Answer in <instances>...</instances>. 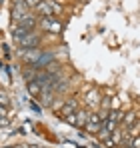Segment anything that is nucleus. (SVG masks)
Instances as JSON below:
<instances>
[{
  "label": "nucleus",
  "instance_id": "nucleus-1",
  "mask_svg": "<svg viewBox=\"0 0 140 148\" xmlns=\"http://www.w3.org/2000/svg\"><path fill=\"white\" fill-rule=\"evenodd\" d=\"M38 36L34 34V32H26L24 36H20V38H16V42H18V46L24 50H30V48H36L38 46Z\"/></svg>",
  "mask_w": 140,
  "mask_h": 148
},
{
  "label": "nucleus",
  "instance_id": "nucleus-2",
  "mask_svg": "<svg viewBox=\"0 0 140 148\" xmlns=\"http://www.w3.org/2000/svg\"><path fill=\"white\" fill-rule=\"evenodd\" d=\"M106 120V114H88V122H86V130L88 132H96L98 134V130H100V126L102 122Z\"/></svg>",
  "mask_w": 140,
  "mask_h": 148
},
{
  "label": "nucleus",
  "instance_id": "nucleus-3",
  "mask_svg": "<svg viewBox=\"0 0 140 148\" xmlns=\"http://www.w3.org/2000/svg\"><path fill=\"white\" fill-rule=\"evenodd\" d=\"M42 28L48 30V32H54V34H58L60 30H62V24H60V20H56L54 16H46V18H42Z\"/></svg>",
  "mask_w": 140,
  "mask_h": 148
},
{
  "label": "nucleus",
  "instance_id": "nucleus-4",
  "mask_svg": "<svg viewBox=\"0 0 140 148\" xmlns=\"http://www.w3.org/2000/svg\"><path fill=\"white\" fill-rule=\"evenodd\" d=\"M38 8V12L46 18V16H54V12H60V6L56 4V2H42V4H38L36 6Z\"/></svg>",
  "mask_w": 140,
  "mask_h": 148
},
{
  "label": "nucleus",
  "instance_id": "nucleus-5",
  "mask_svg": "<svg viewBox=\"0 0 140 148\" xmlns=\"http://www.w3.org/2000/svg\"><path fill=\"white\" fill-rule=\"evenodd\" d=\"M42 54H44V52H40V50H36V48H30V50H24L22 52V58L28 64H34V66H36V64L40 62Z\"/></svg>",
  "mask_w": 140,
  "mask_h": 148
},
{
  "label": "nucleus",
  "instance_id": "nucleus-6",
  "mask_svg": "<svg viewBox=\"0 0 140 148\" xmlns=\"http://www.w3.org/2000/svg\"><path fill=\"white\" fill-rule=\"evenodd\" d=\"M76 108H78V100L72 98V100H66L58 112H60V116H62V118H66V116H70V114H74V112H76Z\"/></svg>",
  "mask_w": 140,
  "mask_h": 148
},
{
  "label": "nucleus",
  "instance_id": "nucleus-7",
  "mask_svg": "<svg viewBox=\"0 0 140 148\" xmlns=\"http://www.w3.org/2000/svg\"><path fill=\"white\" fill-rule=\"evenodd\" d=\"M42 90H44V88H42L36 80H30V82H28V92H30L34 98H38V96L42 94Z\"/></svg>",
  "mask_w": 140,
  "mask_h": 148
},
{
  "label": "nucleus",
  "instance_id": "nucleus-8",
  "mask_svg": "<svg viewBox=\"0 0 140 148\" xmlns=\"http://www.w3.org/2000/svg\"><path fill=\"white\" fill-rule=\"evenodd\" d=\"M86 104L88 106H98L100 104V94H98V90H90L88 94H86Z\"/></svg>",
  "mask_w": 140,
  "mask_h": 148
},
{
  "label": "nucleus",
  "instance_id": "nucleus-9",
  "mask_svg": "<svg viewBox=\"0 0 140 148\" xmlns=\"http://www.w3.org/2000/svg\"><path fill=\"white\" fill-rule=\"evenodd\" d=\"M76 114V126H86V122H88V112H84V110H78V112H74Z\"/></svg>",
  "mask_w": 140,
  "mask_h": 148
},
{
  "label": "nucleus",
  "instance_id": "nucleus-10",
  "mask_svg": "<svg viewBox=\"0 0 140 148\" xmlns=\"http://www.w3.org/2000/svg\"><path fill=\"white\" fill-rule=\"evenodd\" d=\"M136 122H138V118H136V114H134V112H128V114H124V118H122V124H124L126 128L134 126Z\"/></svg>",
  "mask_w": 140,
  "mask_h": 148
},
{
  "label": "nucleus",
  "instance_id": "nucleus-11",
  "mask_svg": "<svg viewBox=\"0 0 140 148\" xmlns=\"http://www.w3.org/2000/svg\"><path fill=\"white\" fill-rule=\"evenodd\" d=\"M100 128H104V130H108L110 134L114 132V130H118V122H114V120H110V118H106L104 122H102V126Z\"/></svg>",
  "mask_w": 140,
  "mask_h": 148
},
{
  "label": "nucleus",
  "instance_id": "nucleus-12",
  "mask_svg": "<svg viewBox=\"0 0 140 148\" xmlns=\"http://www.w3.org/2000/svg\"><path fill=\"white\" fill-rule=\"evenodd\" d=\"M106 118H110V120H114V122H122L124 114H122V110H110V112L106 114Z\"/></svg>",
  "mask_w": 140,
  "mask_h": 148
},
{
  "label": "nucleus",
  "instance_id": "nucleus-13",
  "mask_svg": "<svg viewBox=\"0 0 140 148\" xmlns=\"http://www.w3.org/2000/svg\"><path fill=\"white\" fill-rule=\"evenodd\" d=\"M24 10H26L24 4H16V6L12 8V18H14V20H20V16L24 14Z\"/></svg>",
  "mask_w": 140,
  "mask_h": 148
},
{
  "label": "nucleus",
  "instance_id": "nucleus-14",
  "mask_svg": "<svg viewBox=\"0 0 140 148\" xmlns=\"http://www.w3.org/2000/svg\"><path fill=\"white\" fill-rule=\"evenodd\" d=\"M126 148H140V136H134V138L126 144Z\"/></svg>",
  "mask_w": 140,
  "mask_h": 148
},
{
  "label": "nucleus",
  "instance_id": "nucleus-15",
  "mask_svg": "<svg viewBox=\"0 0 140 148\" xmlns=\"http://www.w3.org/2000/svg\"><path fill=\"white\" fill-rule=\"evenodd\" d=\"M0 106H4V108L8 106V96H6L4 92H0Z\"/></svg>",
  "mask_w": 140,
  "mask_h": 148
},
{
  "label": "nucleus",
  "instance_id": "nucleus-16",
  "mask_svg": "<svg viewBox=\"0 0 140 148\" xmlns=\"http://www.w3.org/2000/svg\"><path fill=\"white\" fill-rule=\"evenodd\" d=\"M66 122H70V124H76V114H70V116H66L64 118Z\"/></svg>",
  "mask_w": 140,
  "mask_h": 148
},
{
  "label": "nucleus",
  "instance_id": "nucleus-17",
  "mask_svg": "<svg viewBox=\"0 0 140 148\" xmlns=\"http://www.w3.org/2000/svg\"><path fill=\"white\" fill-rule=\"evenodd\" d=\"M2 126H8V118H6V116H0V128H2Z\"/></svg>",
  "mask_w": 140,
  "mask_h": 148
},
{
  "label": "nucleus",
  "instance_id": "nucleus-18",
  "mask_svg": "<svg viewBox=\"0 0 140 148\" xmlns=\"http://www.w3.org/2000/svg\"><path fill=\"white\" fill-rule=\"evenodd\" d=\"M0 116H6V108L4 106H0Z\"/></svg>",
  "mask_w": 140,
  "mask_h": 148
},
{
  "label": "nucleus",
  "instance_id": "nucleus-19",
  "mask_svg": "<svg viewBox=\"0 0 140 148\" xmlns=\"http://www.w3.org/2000/svg\"><path fill=\"white\" fill-rule=\"evenodd\" d=\"M36 2H38V0H28V4H30V6H38Z\"/></svg>",
  "mask_w": 140,
  "mask_h": 148
},
{
  "label": "nucleus",
  "instance_id": "nucleus-20",
  "mask_svg": "<svg viewBox=\"0 0 140 148\" xmlns=\"http://www.w3.org/2000/svg\"><path fill=\"white\" fill-rule=\"evenodd\" d=\"M18 148H30V146H18Z\"/></svg>",
  "mask_w": 140,
  "mask_h": 148
}]
</instances>
